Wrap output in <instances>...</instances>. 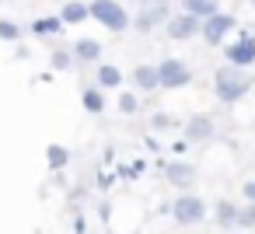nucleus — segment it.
Returning <instances> with one entry per match:
<instances>
[{
    "label": "nucleus",
    "instance_id": "nucleus-5",
    "mask_svg": "<svg viewBox=\"0 0 255 234\" xmlns=\"http://www.w3.org/2000/svg\"><path fill=\"white\" fill-rule=\"evenodd\" d=\"M171 217L182 224V227H192L206 217V203L196 196V192H182L175 203H171Z\"/></svg>",
    "mask_w": 255,
    "mask_h": 234
},
{
    "label": "nucleus",
    "instance_id": "nucleus-27",
    "mask_svg": "<svg viewBox=\"0 0 255 234\" xmlns=\"http://www.w3.org/2000/svg\"><path fill=\"white\" fill-rule=\"evenodd\" d=\"M109 185H112V175L102 171V175H98V189H109Z\"/></svg>",
    "mask_w": 255,
    "mask_h": 234
},
{
    "label": "nucleus",
    "instance_id": "nucleus-22",
    "mask_svg": "<svg viewBox=\"0 0 255 234\" xmlns=\"http://www.w3.org/2000/svg\"><path fill=\"white\" fill-rule=\"evenodd\" d=\"M0 39H4V42H18V39H21V28H18L14 21H4V18H0Z\"/></svg>",
    "mask_w": 255,
    "mask_h": 234
},
{
    "label": "nucleus",
    "instance_id": "nucleus-2",
    "mask_svg": "<svg viewBox=\"0 0 255 234\" xmlns=\"http://www.w3.org/2000/svg\"><path fill=\"white\" fill-rule=\"evenodd\" d=\"M91 18L109 32H126L129 21H133L129 11L119 4V0H91Z\"/></svg>",
    "mask_w": 255,
    "mask_h": 234
},
{
    "label": "nucleus",
    "instance_id": "nucleus-17",
    "mask_svg": "<svg viewBox=\"0 0 255 234\" xmlns=\"http://www.w3.org/2000/svg\"><path fill=\"white\" fill-rule=\"evenodd\" d=\"M95 81H98V88H102V91H105V88L112 91V88H119V84H123V70H119V67H112V63H102V67L95 70Z\"/></svg>",
    "mask_w": 255,
    "mask_h": 234
},
{
    "label": "nucleus",
    "instance_id": "nucleus-21",
    "mask_svg": "<svg viewBox=\"0 0 255 234\" xmlns=\"http://www.w3.org/2000/svg\"><path fill=\"white\" fill-rule=\"evenodd\" d=\"M175 126H178V119L168 116V112H154V116H150V129H157V133H168V129H175Z\"/></svg>",
    "mask_w": 255,
    "mask_h": 234
},
{
    "label": "nucleus",
    "instance_id": "nucleus-4",
    "mask_svg": "<svg viewBox=\"0 0 255 234\" xmlns=\"http://www.w3.org/2000/svg\"><path fill=\"white\" fill-rule=\"evenodd\" d=\"M171 18H175V14H171V4H168V0H150L143 11L133 14V28H136V32H154L157 25H168Z\"/></svg>",
    "mask_w": 255,
    "mask_h": 234
},
{
    "label": "nucleus",
    "instance_id": "nucleus-24",
    "mask_svg": "<svg viewBox=\"0 0 255 234\" xmlns=\"http://www.w3.org/2000/svg\"><path fill=\"white\" fill-rule=\"evenodd\" d=\"M238 227H255V203H245L241 206V213H238Z\"/></svg>",
    "mask_w": 255,
    "mask_h": 234
},
{
    "label": "nucleus",
    "instance_id": "nucleus-18",
    "mask_svg": "<svg viewBox=\"0 0 255 234\" xmlns=\"http://www.w3.org/2000/svg\"><path fill=\"white\" fill-rule=\"evenodd\" d=\"M81 102H84V112H91V116H102L105 112V91L102 88H84Z\"/></svg>",
    "mask_w": 255,
    "mask_h": 234
},
{
    "label": "nucleus",
    "instance_id": "nucleus-16",
    "mask_svg": "<svg viewBox=\"0 0 255 234\" xmlns=\"http://www.w3.org/2000/svg\"><path fill=\"white\" fill-rule=\"evenodd\" d=\"M60 18H63V25H81V21H88V18H91V4L70 0V4H63V7H60Z\"/></svg>",
    "mask_w": 255,
    "mask_h": 234
},
{
    "label": "nucleus",
    "instance_id": "nucleus-9",
    "mask_svg": "<svg viewBox=\"0 0 255 234\" xmlns=\"http://www.w3.org/2000/svg\"><path fill=\"white\" fill-rule=\"evenodd\" d=\"M161 171H164V178H168L175 189H182V192H189V189L196 185V168H192L189 161H164Z\"/></svg>",
    "mask_w": 255,
    "mask_h": 234
},
{
    "label": "nucleus",
    "instance_id": "nucleus-28",
    "mask_svg": "<svg viewBox=\"0 0 255 234\" xmlns=\"http://www.w3.org/2000/svg\"><path fill=\"white\" fill-rule=\"evenodd\" d=\"M248 4H252V7H255V0H248Z\"/></svg>",
    "mask_w": 255,
    "mask_h": 234
},
{
    "label": "nucleus",
    "instance_id": "nucleus-8",
    "mask_svg": "<svg viewBox=\"0 0 255 234\" xmlns=\"http://www.w3.org/2000/svg\"><path fill=\"white\" fill-rule=\"evenodd\" d=\"M196 35H203V21H199V18L178 11V14L168 21V39H175V42H189V39H196Z\"/></svg>",
    "mask_w": 255,
    "mask_h": 234
},
{
    "label": "nucleus",
    "instance_id": "nucleus-19",
    "mask_svg": "<svg viewBox=\"0 0 255 234\" xmlns=\"http://www.w3.org/2000/svg\"><path fill=\"white\" fill-rule=\"evenodd\" d=\"M67 161H70V150H67L63 143H49V147H46V164H49L53 171H63Z\"/></svg>",
    "mask_w": 255,
    "mask_h": 234
},
{
    "label": "nucleus",
    "instance_id": "nucleus-12",
    "mask_svg": "<svg viewBox=\"0 0 255 234\" xmlns=\"http://www.w3.org/2000/svg\"><path fill=\"white\" fill-rule=\"evenodd\" d=\"M63 28H67V25H63L60 14H53V18H35V21H32V32H35L39 39H60Z\"/></svg>",
    "mask_w": 255,
    "mask_h": 234
},
{
    "label": "nucleus",
    "instance_id": "nucleus-11",
    "mask_svg": "<svg viewBox=\"0 0 255 234\" xmlns=\"http://www.w3.org/2000/svg\"><path fill=\"white\" fill-rule=\"evenodd\" d=\"M182 11L199 18V21H206V18L220 14V0H182Z\"/></svg>",
    "mask_w": 255,
    "mask_h": 234
},
{
    "label": "nucleus",
    "instance_id": "nucleus-25",
    "mask_svg": "<svg viewBox=\"0 0 255 234\" xmlns=\"http://www.w3.org/2000/svg\"><path fill=\"white\" fill-rule=\"evenodd\" d=\"M241 192H245V203H255V178H248L241 185Z\"/></svg>",
    "mask_w": 255,
    "mask_h": 234
},
{
    "label": "nucleus",
    "instance_id": "nucleus-23",
    "mask_svg": "<svg viewBox=\"0 0 255 234\" xmlns=\"http://www.w3.org/2000/svg\"><path fill=\"white\" fill-rule=\"evenodd\" d=\"M119 109H123L126 116H136V112H140V98H136L133 91H129V95H119Z\"/></svg>",
    "mask_w": 255,
    "mask_h": 234
},
{
    "label": "nucleus",
    "instance_id": "nucleus-7",
    "mask_svg": "<svg viewBox=\"0 0 255 234\" xmlns=\"http://www.w3.org/2000/svg\"><path fill=\"white\" fill-rule=\"evenodd\" d=\"M234 28H238V18L227 14V11H220V14H213V18L203 21V42H206V46H227L224 39H227Z\"/></svg>",
    "mask_w": 255,
    "mask_h": 234
},
{
    "label": "nucleus",
    "instance_id": "nucleus-14",
    "mask_svg": "<svg viewBox=\"0 0 255 234\" xmlns=\"http://www.w3.org/2000/svg\"><path fill=\"white\" fill-rule=\"evenodd\" d=\"M133 88H140V91H157V88H161V81H157V67H150V63L133 67Z\"/></svg>",
    "mask_w": 255,
    "mask_h": 234
},
{
    "label": "nucleus",
    "instance_id": "nucleus-15",
    "mask_svg": "<svg viewBox=\"0 0 255 234\" xmlns=\"http://www.w3.org/2000/svg\"><path fill=\"white\" fill-rule=\"evenodd\" d=\"M238 213H241V206L231 203V199H217V206H213V217H217V224H220L224 231L238 227Z\"/></svg>",
    "mask_w": 255,
    "mask_h": 234
},
{
    "label": "nucleus",
    "instance_id": "nucleus-10",
    "mask_svg": "<svg viewBox=\"0 0 255 234\" xmlns=\"http://www.w3.org/2000/svg\"><path fill=\"white\" fill-rule=\"evenodd\" d=\"M213 119L210 116H192L185 126H182V136H185V143H206V140H213Z\"/></svg>",
    "mask_w": 255,
    "mask_h": 234
},
{
    "label": "nucleus",
    "instance_id": "nucleus-1",
    "mask_svg": "<svg viewBox=\"0 0 255 234\" xmlns=\"http://www.w3.org/2000/svg\"><path fill=\"white\" fill-rule=\"evenodd\" d=\"M213 91H217V98H220L224 105H234V102H241V98L252 91V74L227 63V67H220V70L213 74Z\"/></svg>",
    "mask_w": 255,
    "mask_h": 234
},
{
    "label": "nucleus",
    "instance_id": "nucleus-26",
    "mask_svg": "<svg viewBox=\"0 0 255 234\" xmlns=\"http://www.w3.org/2000/svg\"><path fill=\"white\" fill-rule=\"evenodd\" d=\"M84 231H88V224H84V217L77 213V217H74V234H84Z\"/></svg>",
    "mask_w": 255,
    "mask_h": 234
},
{
    "label": "nucleus",
    "instance_id": "nucleus-3",
    "mask_svg": "<svg viewBox=\"0 0 255 234\" xmlns=\"http://www.w3.org/2000/svg\"><path fill=\"white\" fill-rule=\"evenodd\" d=\"M157 81H161L164 91L189 88V84H192V67L182 63V60H161V63H157Z\"/></svg>",
    "mask_w": 255,
    "mask_h": 234
},
{
    "label": "nucleus",
    "instance_id": "nucleus-6",
    "mask_svg": "<svg viewBox=\"0 0 255 234\" xmlns=\"http://www.w3.org/2000/svg\"><path fill=\"white\" fill-rule=\"evenodd\" d=\"M224 56H227L231 67H241V70L255 67V35H252V32H241L234 42L224 46Z\"/></svg>",
    "mask_w": 255,
    "mask_h": 234
},
{
    "label": "nucleus",
    "instance_id": "nucleus-13",
    "mask_svg": "<svg viewBox=\"0 0 255 234\" xmlns=\"http://www.w3.org/2000/svg\"><path fill=\"white\" fill-rule=\"evenodd\" d=\"M74 60L77 63H98L102 60V42L98 39H77L74 42Z\"/></svg>",
    "mask_w": 255,
    "mask_h": 234
},
{
    "label": "nucleus",
    "instance_id": "nucleus-20",
    "mask_svg": "<svg viewBox=\"0 0 255 234\" xmlns=\"http://www.w3.org/2000/svg\"><path fill=\"white\" fill-rule=\"evenodd\" d=\"M49 63H53V70H70L77 60H74V49H56V53L49 56Z\"/></svg>",
    "mask_w": 255,
    "mask_h": 234
}]
</instances>
